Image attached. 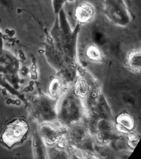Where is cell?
Segmentation results:
<instances>
[{
    "instance_id": "1",
    "label": "cell",
    "mask_w": 141,
    "mask_h": 159,
    "mask_svg": "<svg viewBox=\"0 0 141 159\" xmlns=\"http://www.w3.org/2000/svg\"><path fill=\"white\" fill-rule=\"evenodd\" d=\"M57 118L60 123L68 127L83 120L84 107L82 99L75 93H68L60 98L56 105Z\"/></svg>"
},
{
    "instance_id": "2",
    "label": "cell",
    "mask_w": 141,
    "mask_h": 159,
    "mask_svg": "<svg viewBox=\"0 0 141 159\" xmlns=\"http://www.w3.org/2000/svg\"><path fill=\"white\" fill-rule=\"evenodd\" d=\"M29 129V124L25 120H15L7 125L1 135V141L8 147L11 148L15 144L21 142Z\"/></svg>"
},
{
    "instance_id": "3",
    "label": "cell",
    "mask_w": 141,
    "mask_h": 159,
    "mask_svg": "<svg viewBox=\"0 0 141 159\" xmlns=\"http://www.w3.org/2000/svg\"><path fill=\"white\" fill-rule=\"evenodd\" d=\"M56 105L57 103L52 98H36L32 100V111L37 119L42 120L46 123H52L57 118Z\"/></svg>"
},
{
    "instance_id": "4",
    "label": "cell",
    "mask_w": 141,
    "mask_h": 159,
    "mask_svg": "<svg viewBox=\"0 0 141 159\" xmlns=\"http://www.w3.org/2000/svg\"><path fill=\"white\" fill-rule=\"evenodd\" d=\"M105 10L110 19L119 25H126L129 21L128 12L125 4L120 1L106 2Z\"/></svg>"
},
{
    "instance_id": "5",
    "label": "cell",
    "mask_w": 141,
    "mask_h": 159,
    "mask_svg": "<svg viewBox=\"0 0 141 159\" xmlns=\"http://www.w3.org/2000/svg\"><path fill=\"white\" fill-rule=\"evenodd\" d=\"M67 130L64 128L58 127L52 123H46L40 128L43 138L50 145L56 144L62 139L64 132Z\"/></svg>"
},
{
    "instance_id": "6",
    "label": "cell",
    "mask_w": 141,
    "mask_h": 159,
    "mask_svg": "<svg viewBox=\"0 0 141 159\" xmlns=\"http://www.w3.org/2000/svg\"><path fill=\"white\" fill-rule=\"evenodd\" d=\"M88 128L83 123V121L77 122L70 126L68 136L73 143L81 145L86 142L90 137Z\"/></svg>"
},
{
    "instance_id": "7",
    "label": "cell",
    "mask_w": 141,
    "mask_h": 159,
    "mask_svg": "<svg viewBox=\"0 0 141 159\" xmlns=\"http://www.w3.org/2000/svg\"><path fill=\"white\" fill-rule=\"evenodd\" d=\"M114 128L109 122L101 120L97 122L96 141L101 144H107L112 139Z\"/></svg>"
},
{
    "instance_id": "8",
    "label": "cell",
    "mask_w": 141,
    "mask_h": 159,
    "mask_svg": "<svg viewBox=\"0 0 141 159\" xmlns=\"http://www.w3.org/2000/svg\"><path fill=\"white\" fill-rule=\"evenodd\" d=\"M86 78L79 76L77 80L74 88V93L80 99L87 98L90 91L91 86Z\"/></svg>"
},
{
    "instance_id": "9",
    "label": "cell",
    "mask_w": 141,
    "mask_h": 159,
    "mask_svg": "<svg viewBox=\"0 0 141 159\" xmlns=\"http://www.w3.org/2000/svg\"><path fill=\"white\" fill-rule=\"evenodd\" d=\"M94 14L93 7L87 3H83L78 7L76 12L77 18L82 23L88 21L92 18Z\"/></svg>"
},
{
    "instance_id": "10",
    "label": "cell",
    "mask_w": 141,
    "mask_h": 159,
    "mask_svg": "<svg viewBox=\"0 0 141 159\" xmlns=\"http://www.w3.org/2000/svg\"><path fill=\"white\" fill-rule=\"evenodd\" d=\"M127 64L130 69L133 72L140 73L141 68L140 51H134L129 54L127 57Z\"/></svg>"
},
{
    "instance_id": "11",
    "label": "cell",
    "mask_w": 141,
    "mask_h": 159,
    "mask_svg": "<svg viewBox=\"0 0 141 159\" xmlns=\"http://www.w3.org/2000/svg\"><path fill=\"white\" fill-rule=\"evenodd\" d=\"M117 122L130 132L132 131L135 126V122L133 117L126 113L119 115L117 118Z\"/></svg>"
},
{
    "instance_id": "12",
    "label": "cell",
    "mask_w": 141,
    "mask_h": 159,
    "mask_svg": "<svg viewBox=\"0 0 141 159\" xmlns=\"http://www.w3.org/2000/svg\"><path fill=\"white\" fill-rule=\"evenodd\" d=\"M86 55L90 60L94 61H100L103 57L100 49L94 46H91L87 48Z\"/></svg>"
},
{
    "instance_id": "13",
    "label": "cell",
    "mask_w": 141,
    "mask_h": 159,
    "mask_svg": "<svg viewBox=\"0 0 141 159\" xmlns=\"http://www.w3.org/2000/svg\"><path fill=\"white\" fill-rule=\"evenodd\" d=\"M63 84L59 79H54L50 87L51 95L54 98H57L60 95L62 89Z\"/></svg>"
},
{
    "instance_id": "14",
    "label": "cell",
    "mask_w": 141,
    "mask_h": 159,
    "mask_svg": "<svg viewBox=\"0 0 141 159\" xmlns=\"http://www.w3.org/2000/svg\"><path fill=\"white\" fill-rule=\"evenodd\" d=\"M127 134V144L129 147L135 149L139 141V137L135 133L130 132Z\"/></svg>"
}]
</instances>
